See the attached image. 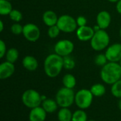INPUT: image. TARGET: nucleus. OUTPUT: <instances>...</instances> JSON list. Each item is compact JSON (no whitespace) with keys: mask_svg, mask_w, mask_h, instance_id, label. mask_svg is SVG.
Segmentation results:
<instances>
[{"mask_svg":"<svg viewBox=\"0 0 121 121\" xmlns=\"http://www.w3.org/2000/svg\"><path fill=\"white\" fill-rule=\"evenodd\" d=\"M119 64H120V65H121V60L119 61Z\"/></svg>","mask_w":121,"mask_h":121,"instance_id":"nucleus-36","label":"nucleus"},{"mask_svg":"<svg viewBox=\"0 0 121 121\" xmlns=\"http://www.w3.org/2000/svg\"><path fill=\"white\" fill-rule=\"evenodd\" d=\"M8 1H11V0H8Z\"/></svg>","mask_w":121,"mask_h":121,"instance_id":"nucleus-39","label":"nucleus"},{"mask_svg":"<svg viewBox=\"0 0 121 121\" xmlns=\"http://www.w3.org/2000/svg\"><path fill=\"white\" fill-rule=\"evenodd\" d=\"M9 16L10 19H11L13 21L16 23L20 22L23 18V14L21 13V12L16 9H13Z\"/></svg>","mask_w":121,"mask_h":121,"instance_id":"nucleus-26","label":"nucleus"},{"mask_svg":"<svg viewBox=\"0 0 121 121\" xmlns=\"http://www.w3.org/2000/svg\"><path fill=\"white\" fill-rule=\"evenodd\" d=\"M111 16L106 11H100L96 16V23L97 26L103 30L106 29L111 24Z\"/></svg>","mask_w":121,"mask_h":121,"instance_id":"nucleus-13","label":"nucleus"},{"mask_svg":"<svg viewBox=\"0 0 121 121\" xmlns=\"http://www.w3.org/2000/svg\"><path fill=\"white\" fill-rule=\"evenodd\" d=\"M15 72L13 63L6 61L0 65V79L4 80L11 77Z\"/></svg>","mask_w":121,"mask_h":121,"instance_id":"nucleus-12","label":"nucleus"},{"mask_svg":"<svg viewBox=\"0 0 121 121\" xmlns=\"http://www.w3.org/2000/svg\"><path fill=\"white\" fill-rule=\"evenodd\" d=\"M63 65L64 68L68 70H71L74 68L75 67V62L74 59L70 57L69 55L63 57Z\"/></svg>","mask_w":121,"mask_h":121,"instance_id":"nucleus-25","label":"nucleus"},{"mask_svg":"<svg viewBox=\"0 0 121 121\" xmlns=\"http://www.w3.org/2000/svg\"><path fill=\"white\" fill-rule=\"evenodd\" d=\"M23 26H22L20 23H15L11 26V31L13 34L18 35L23 33Z\"/></svg>","mask_w":121,"mask_h":121,"instance_id":"nucleus-29","label":"nucleus"},{"mask_svg":"<svg viewBox=\"0 0 121 121\" xmlns=\"http://www.w3.org/2000/svg\"><path fill=\"white\" fill-rule=\"evenodd\" d=\"M4 30V23L2 21H0V32H2Z\"/></svg>","mask_w":121,"mask_h":121,"instance_id":"nucleus-33","label":"nucleus"},{"mask_svg":"<svg viewBox=\"0 0 121 121\" xmlns=\"http://www.w3.org/2000/svg\"><path fill=\"white\" fill-rule=\"evenodd\" d=\"M72 114L69 108H61L57 112V119L59 121H72Z\"/></svg>","mask_w":121,"mask_h":121,"instance_id":"nucleus-18","label":"nucleus"},{"mask_svg":"<svg viewBox=\"0 0 121 121\" xmlns=\"http://www.w3.org/2000/svg\"><path fill=\"white\" fill-rule=\"evenodd\" d=\"M41 106L47 112V113H52L57 110L59 106L55 99L54 100L52 99L47 98L45 100L43 101Z\"/></svg>","mask_w":121,"mask_h":121,"instance_id":"nucleus-17","label":"nucleus"},{"mask_svg":"<svg viewBox=\"0 0 121 121\" xmlns=\"http://www.w3.org/2000/svg\"><path fill=\"white\" fill-rule=\"evenodd\" d=\"M44 72L50 78L57 77L64 68L63 57L56 53L50 54L44 61Z\"/></svg>","mask_w":121,"mask_h":121,"instance_id":"nucleus-1","label":"nucleus"},{"mask_svg":"<svg viewBox=\"0 0 121 121\" xmlns=\"http://www.w3.org/2000/svg\"><path fill=\"white\" fill-rule=\"evenodd\" d=\"M47 118V112L42 106H38L30 109L28 119L29 121H45Z\"/></svg>","mask_w":121,"mask_h":121,"instance_id":"nucleus-14","label":"nucleus"},{"mask_svg":"<svg viewBox=\"0 0 121 121\" xmlns=\"http://www.w3.org/2000/svg\"><path fill=\"white\" fill-rule=\"evenodd\" d=\"M13 10L12 5L10 1L0 0V14L1 15H9Z\"/></svg>","mask_w":121,"mask_h":121,"instance_id":"nucleus-21","label":"nucleus"},{"mask_svg":"<svg viewBox=\"0 0 121 121\" xmlns=\"http://www.w3.org/2000/svg\"><path fill=\"white\" fill-rule=\"evenodd\" d=\"M90 91L94 95V96H96V97L103 96L106 92L105 86L100 83H97V84L92 85L91 87L90 88Z\"/></svg>","mask_w":121,"mask_h":121,"instance_id":"nucleus-20","label":"nucleus"},{"mask_svg":"<svg viewBox=\"0 0 121 121\" xmlns=\"http://www.w3.org/2000/svg\"><path fill=\"white\" fill-rule=\"evenodd\" d=\"M118 108H119L120 111H121V99H120V100L118 101Z\"/></svg>","mask_w":121,"mask_h":121,"instance_id":"nucleus-34","label":"nucleus"},{"mask_svg":"<svg viewBox=\"0 0 121 121\" xmlns=\"http://www.w3.org/2000/svg\"><path fill=\"white\" fill-rule=\"evenodd\" d=\"M60 31L61 30H60V28H58L57 25L52 26L49 27L48 30V35L50 38H55L59 35Z\"/></svg>","mask_w":121,"mask_h":121,"instance_id":"nucleus-28","label":"nucleus"},{"mask_svg":"<svg viewBox=\"0 0 121 121\" xmlns=\"http://www.w3.org/2000/svg\"><path fill=\"white\" fill-rule=\"evenodd\" d=\"M116 10L117 11L121 14V0H120L119 1L117 2V4H116Z\"/></svg>","mask_w":121,"mask_h":121,"instance_id":"nucleus-32","label":"nucleus"},{"mask_svg":"<svg viewBox=\"0 0 121 121\" xmlns=\"http://www.w3.org/2000/svg\"><path fill=\"white\" fill-rule=\"evenodd\" d=\"M23 35L27 40L35 42L40 38V30L36 25L29 23L23 26Z\"/></svg>","mask_w":121,"mask_h":121,"instance_id":"nucleus-9","label":"nucleus"},{"mask_svg":"<svg viewBox=\"0 0 121 121\" xmlns=\"http://www.w3.org/2000/svg\"><path fill=\"white\" fill-rule=\"evenodd\" d=\"M76 21H77V26H78L79 27H82V26H86L87 20H86V18L84 16H78Z\"/></svg>","mask_w":121,"mask_h":121,"instance_id":"nucleus-31","label":"nucleus"},{"mask_svg":"<svg viewBox=\"0 0 121 121\" xmlns=\"http://www.w3.org/2000/svg\"><path fill=\"white\" fill-rule=\"evenodd\" d=\"M105 55L108 62H118L121 59V44L114 43L108 46Z\"/></svg>","mask_w":121,"mask_h":121,"instance_id":"nucleus-10","label":"nucleus"},{"mask_svg":"<svg viewBox=\"0 0 121 121\" xmlns=\"http://www.w3.org/2000/svg\"><path fill=\"white\" fill-rule=\"evenodd\" d=\"M108 59L105 54H99L98 55L96 56L95 60H94L95 64L101 67H104L105 65L108 63Z\"/></svg>","mask_w":121,"mask_h":121,"instance_id":"nucleus-27","label":"nucleus"},{"mask_svg":"<svg viewBox=\"0 0 121 121\" xmlns=\"http://www.w3.org/2000/svg\"><path fill=\"white\" fill-rule=\"evenodd\" d=\"M93 99L94 95L90 89H82L75 93L74 104L79 109L86 110L91 106Z\"/></svg>","mask_w":121,"mask_h":121,"instance_id":"nucleus-6","label":"nucleus"},{"mask_svg":"<svg viewBox=\"0 0 121 121\" xmlns=\"http://www.w3.org/2000/svg\"><path fill=\"white\" fill-rule=\"evenodd\" d=\"M120 35H121V29H120Z\"/></svg>","mask_w":121,"mask_h":121,"instance_id":"nucleus-37","label":"nucleus"},{"mask_svg":"<svg viewBox=\"0 0 121 121\" xmlns=\"http://www.w3.org/2000/svg\"><path fill=\"white\" fill-rule=\"evenodd\" d=\"M87 114L82 109H78L75 111L72 114V121H87Z\"/></svg>","mask_w":121,"mask_h":121,"instance_id":"nucleus-23","label":"nucleus"},{"mask_svg":"<svg viewBox=\"0 0 121 121\" xmlns=\"http://www.w3.org/2000/svg\"><path fill=\"white\" fill-rule=\"evenodd\" d=\"M58 18L59 17L57 16V13L51 10L46 11L43 15V21L44 23L49 27L57 25Z\"/></svg>","mask_w":121,"mask_h":121,"instance_id":"nucleus-15","label":"nucleus"},{"mask_svg":"<svg viewBox=\"0 0 121 121\" xmlns=\"http://www.w3.org/2000/svg\"><path fill=\"white\" fill-rule=\"evenodd\" d=\"M110 43V37L108 33L103 29L95 31L91 40V46L95 51H101L108 48Z\"/></svg>","mask_w":121,"mask_h":121,"instance_id":"nucleus-4","label":"nucleus"},{"mask_svg":"<svg viewBox=\"0 0 121 121\" xmlns=\"http://www.w3.org/2000/svg\"><path fill=\"white\" fill-rule=\"evenodd\" d=\"M63 86L68 89H74L77 84V79L72 74H66L62 78Z\"/></svg>","mask_w":121,"mask_h":121,"instance_id":"nucleus-19","label":"nucleus"},{"mask_svg":"<svg viewBox=\"0 0 121 121\" xmlns=\"http://www.w3.org/2000/svg\"><path fill=\"white\" fill-rule=\"evenodd\" d=\"M111 93L114 97L121 99V79L111 85Z\"/></svg>","mask_w":121,"mask_h":121,"instance_id":"nucleus-24","label":"nucleus"},{"mask_svg":"<svg viewBox=\"0 0 121 121\" xmlns=\"http://www.w3.org/2000/svg\"><path fill=\"white\" fill-rule=\"evenodd\" d=\"M102 81L109 85H112L121 79V67L118 62H108L102 67L100 72Z\"/></svg>","mask_w":121,"mask_h":121,"instance_id":"nucleus-2","label":"nucleus"},{"mask_svg":"<svg viewBox=\"0 0 121 121\" xmlns=\"http://www.w3.org/2000/svg\"><path fill=\"white\" fill-rule=\"evenodd\" d=\"M108 1H110V2H112V3H117L118 1H119L120 0H108Z\"/></svg>","mask_w":121,"mask_h":121,"instance_id":"nucleus-35","label":"nucleus"},{"mask_svg":"<svg viewBox=\"0 0 121 121\" xmlns=\"http://www.w3.org/2000/svg\"><path fill=\"white\" fill-rule=\"evenodd\" d=\"M75 93L72 89L60 88L55 95V101L61 108H69L74 103Z\"/></svg>","mask_w":121,"mask_h":121,"instance_id":"nucleus-3","label":"nucleus"},{"mask_svg":"<svg viewBox=\"0 0 121 121\" xmlns=\"http://www.w3.org/2000/svg\"><path fill=\"white\" fill-rule=\"evenodd\" d=\"M18 51L17 49L16 48H10L7 50L6 53V61L10 62L11 63H14L17 61L18 58Z\"/></svg>","mask_w":121,"mask_h":121,"instance_id":"nucleus-22","label":"nucleus"},{"mask_svg":"<svg viewBox=\"0 0 121 121\" xmlns=\"http://www.w3.org/2000/svg\"><path fill=\"white\" fill-rule=\"evenodd\" d=\"M74 45L73 42L67 39L59 40L54 47L55 53L62 57L70 55V54L74 51Z\"/></svg>","mask_w":121,"mask_h":121,"instance_id":"nucleus-8","label":"nucleus"},{"mask_svg":"<svg viewBox=\"0 0 121 121\" xmlns=\"http://www.w3.org/2000/svg\"><path fill=\"white\" fill-rule=\"evenodd\" d=\"M57 26L64 33H72L77 28V21L69 15H62L59 17Z\"/></svg>","mask_w":121,"mask_h":121,"instance_id":"nucleus-7","label":"nucleus"},{"mask_svg":"<svg viewBox=\"0 0 121 121\" xmlns=\"http://www.w3.org/2000/svg\"></svg>","mask_w":121,"mask_h":121,"instance_id":"nucleus-40","label":"nucleus"},{"mask_svg":"<svg viewBox=\"0 0 121 121\" xmlns=\"http://www.w3.org/2000/svg\"><path fill=\"white\" fill-rule=\"evenodd\" d=\"M95 33V30L90 26H84L77 29V36L81 41L91 40Z\"/></svg>","mask_w":121,"mask_h":121,"instance_id":"nucleus-11","label":"nucleus"},{"mask_svg":"<svg viewBox=\"0 0 121 121\" xmlns=\"http://www.w3.org/2000/svg\"><path fill=\"white\" fill-rule=\"evenodd\" d=\"M96 121L95 120H89V121Z\"/></svg>","mask_w":121,"mask_h":121,"instance_id":"nucleus-38","label":"nucleus"},{"mask_svg":"<svg viewBox=\"0 0 121 121\" xmlns=\"http://www.w3.org/2000/svg\"><path fill=\"white\" fill-rule=\"evenodd\" d=\"M23 104L28 108H34L42 104V95L36 90L30 89L26 90L21 96Z\"/></svg>","mask_w":121,"mask_h":121,"instance_id":"nucleus-5","label":"nucleus"},{"mask_svg":"<svg viewBox=\"0 0 121 121\" xmlns=\"http://www.w3.org/2000/svg\"><path fill=\"white\" fill-rule=\"evenodd\" d=\"M6 43L3 40H0V58H3L6 55Z\"/></svg>","mask_w":121,"mask_h":121,"instance_id":"nucleus-30","label":"nucleus"},{"mask_svg":"<svg viewBox=\"0 0 121 121\" xmlns=\"http://www.w3.org/2000/svg\"><path fill=\"white\" fill-rule=\"evenodd\" d=\"M22 65L26 69L30 72L36 70L38 67V60L35 57L31 55H27L24 57L22 60Z\"/></svg>","mask_w":121,"mask_h":121,"instance_id":"nucleus-16","label":"nucleus"}]
</instances>
